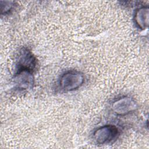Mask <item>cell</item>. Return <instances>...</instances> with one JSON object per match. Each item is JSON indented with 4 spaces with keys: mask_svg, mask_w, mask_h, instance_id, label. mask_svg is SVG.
Returning <instances> with one entry per match:
<instances>
[{
    "mask_svg": "<svg viewBox=\"0 0 149 149\" xmlns=\"http://www.w3.org/2000/svg\"><path fill=\"white\" fill-rule=\"evenodd\" d=\"M84 81L83 73L77 70H70L62 75L59 80L61 88L66 91L75 90L80 87Z\"/></svg>",
    "mask_w": 149,
    "mask_h": 149,
    "instance_id": "6da1fadb",
    "label": "cell"
},
{
    "mask_svg": "<svg viewBox=\"0 0 149 149\" xmlns=\"http://www.w3.org/2000/svg\"><path fill=\"white\" fill-rule=\"evenodd\" d=\"M37 65V59L27 48H23L19 51L16 59L17 70H25L33 72Z\"/></svg>",
    "mask_w": 149,
    "mask_h": 149,
    "instance_id": "7a4b0ae2",
    "label": "cell"
},
{
    "mask_svg": "<svg viewBox=\"0 0 149 149\" xmlns=\"http://www.w3.org/2000/svg\"><path fill=\"white\" fill-rule=\"evenodd\" d=\"M118 134V129L114 125H105L98 128L93 134L95 141L100 144H107L114 140Z\"/></svg>",
    "mask_w": 149,
    "mask_h": 149,
    "instance_id": "3957f363",
    "label": "cell"
},
{
    "mask_svg": "<svg viewBox=\"0 0 149 149\" xmlns=\"http://www.w3.org/2000/svg\"><path fill=\"white\" fill-rule=\"evenodd\" d=\"M137 108L136 101L131 97H123L115 100L112 105L113 111L119 115H125L134 111Z\"/></svg>",
    "mask_w": 149,
    "mask_h": 149,
    "instance_id": "277c9868",
    "label": "cell"
},
{
    "mask_svg": "<svg viewBox=\"0 0 149 149\" xmlns=\"http://www.w3.org/2000/svg\"><path fill=\"white\" fill-rule=\"evenodd\" d=\"M32 73L25 70H17L13 77L14 86L20 90L31 88L34 84V77Z\"/></svg>",
    "mask_w": 149,
    "mask_h": 149,
    "instance_id": "5b68a950",
    "label": "cell"
},
{
    "mask_svg": "<svg viewBox=\"0 0 149 149\" xmlns=\"http://www.w3.org/2000/svg\"><path fill=\"white\" fill-rule=\"evenodd\" d=\"M149 8L148 6H143L137 9L134 17V22L138 27L144 29L148 26Z\"/></svg>",
    "mask_w": 149,
    "mask_h": 149,
    "instance_id": "8992f818",
    "label": "cell"
},
{
    "mask_svg": "<svg viewBox=\"0 0 149 149\" xmlns=\"http://www.w3.org/2000/svg\"><path fill=\"white\" fill-rule=\"evenodd\" d=\"M5 5H3L2 3H1V10H2V13H6L9 12L11 9L13 7V2H9V1H5L3 2Z\"/></svg>",
    "mask_w": 149,
    "mask_h": 149,
    "instance_id": "52a82bcc",
    "label": "cell"
}]
</instances>
